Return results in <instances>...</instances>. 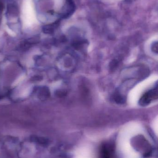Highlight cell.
<instances>
[{"mask_svg": "<svg viewBox=\"0 0 158 158\" xmlns=\"http://www.w3.org/2000/svg\"><path fill=\"white\" fill-rule=\"evenodd\" d=\"M151 50L155 53H158V43L157 42L155 43L151 46Z\"/></svg>", "mask_w": 158, "mask_h": 158, "instance_id": "obj_5", "label": "cell"}, {"mask_svg": "<svg viewBox=\"0 0 158 158\" xmlns=\"http://www.w3.org/2000/svg\"><path fill=\"white\" fill-rule=\"evenodd\" d=\"M158 98L157 85L147 92L140 98L139 105L142 106H148L151 102Z\"/></svg>", "mask_w": 158, "mask_h": 158, "instance_id": "obj_1", "label": "cell"}, {"mask_svg": "<svg viewBox=\"0 0 158 158\" xmlns=\"http://www.w3.org/2000/svg\"><path fill=\"white\" fill-rule=\"evenodd\" d=\"M112 151L113 149L111 146L109 144L105 145L102 147L101 150L102 158H110Z\"/></svg>", "mask_w": 158, "mask_h": 158, "instance_id": "obj_2", "label": "cell"}, {"mask_svg": "<svg viewBox=\"0 0 158 158\" xmlns=\"http://www.w3.org/2000/svg\"><path fill=\"white\" fill-rule=\"evenodd\" d=\"M3 9V5L2 3L0 2V13L2 12Z\"/></svg>", "mask_w": 158, "mask_h": 158, "instance_id": "obj_6", "label": "cell"}, {"mask_svg": "<svg viewBox=\"0 0 158 158\" xmlns=\"http://www.w3.org/2000/svg\"><path fill=\"white\" fill-rule=\"evenodd\" d=\"M114 100L118 104H123L125 102L124 97L119 93L117 92L114 95Z\"/></svg>", "mask_w": 158, "mask_h": 158, "instance_id": "obj_4", "label": "cell"}, {"mask_svg": "<svg viewBox=\"0 0 158 158\" xmlns=\"http://www.w3.org/2000/svg\"><path fill=\"white\" fill-rule=\"evenodd\" d=\"M31 141L33 143H36L40 145L41 146L48 145L49 143V141L48 139L43 137H40V136H32L30 138Z\"/></svg>", "mask_w": 158, "mask_h": 158, "instance_id": "obj_3", "label": "cell"}]
</instances>
